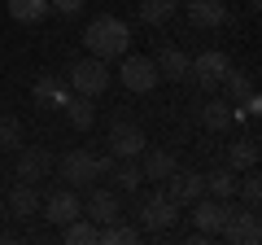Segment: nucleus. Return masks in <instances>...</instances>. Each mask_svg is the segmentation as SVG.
<instances>
[{"mask_svg":"<svg viewBox=\"0 0 262 245\" xmlns=\"http://www.w3.org/2000/svg\"><path fill=\"white\" fill-rule=\"evenodd\" d=\"M127 39H131V31L118 18H96L83 31V44L92 48V57H122L127 53Z\"/></svg>","mask_w":262,"mask_h":245,"instance_id":"f257e3e1","label":"nucleus"},{"mask_svg":"<svg viewBox=\"0 0 262 245\" xmlns=\"http://www.w3.org/2000/svg\"><path fill=\"white\" fill-rule=\"evenodd\" d=\"M70 88L79 96H101L110 88V70H105V57H79L75 66H70Z\"/></svg>","mask_w":262,"mask_h":245,"instance_id":"f03ea898","label":"nucleus"},{"mask_svg":"<svg viewBox=\"0 0 262 245\" xmlns=\"http://www.w3.org/2000/svg\"><path fill=\"white\" fill-rule=\"evenodd\" d=\"M122 88L127 92H153L158 88V66H153V57H140V53H122V70H118Z\"/></svg>","mask_w":262,"mask_h":245,"instance_id":"7ed1b4c3","label":"nucleus"},{"mask_svg":"<svg viewBox=\"0 0 262 245\" xmlns=\"http://www.w3.org/2000/svg\"><path fill=\"white\" fill-rule=\"evenodd\" d=\"M162 193H166L175 206H192V201L206 193V179L192 175V171H170V175L162 179Z\"/></svg>","mask_w":262,"mask_h":245,"instance_id":"20e7f679","label":"nucleus"},{"mask_svg":"<svg viewBox=\"0 0 262 245\" xmlns=\"http://www.w3.org/2000/svg\"><path fill=\"white\" fill-rule=\"evenodd\" d=\"M227 53H219V48H210V53H201V57H192V66H188V75L196 79V84L206 88V92H214L219 88V79L227 75Z\"/></svg>","mask_w":262,"mask_h":245,"instance_id":"39448f33","label":"nucleus"},{"mask_svg":"<svg viewBox=\"0 0 262 245\" xmlns=\"http://www.w3.org/2000/svg\"><path fill=\"white\" fill-rule=\"evenodd\" d=\"M39 206H44V219H48V223L66 228L70 219H79V210H83V201H79V197H75L70 189H57V193H48V197L39 201Z\"/></svg>","mask_w":262,"mask_h":245,"instance_id":"423d86ee","label":"nucleus"},{"mask_svg":"<svg viewBox=\"0 0 262 245\" xmlns=\"http://www.w3.org/2000/svg\"><path fill=\"white\" fill-rule=\"evenodd\" d=\"M61 179H70L75 189L96 184V153H88V149H70V153L61 158Z\"/></svg>","mask_w":262,"mask_h":245,"instance_id":"0eeeda50","label":"nucleus"},{"mask_svg":"<svg viewBox=\"0 0 262 245\" xmlns=\"http://www.w3.org/2000/svg\"><path fill=\"white\" fill-rule=\"evenodd\" d=\"M175 215H179V206L166 197V193H153V197L140 206V223L149 228V232H166V228L175 223Z\"/></svg>","mask_w":262,"mask_h":245,"instance_id":"6e6552de","label":"nucleus"},{"mask_svg":"<svg viewBox=\"0 0 262 245\" xmlns=\"http://www.w3.org/2000/svg\"><path fill=\"white\" fill-rule=\"evenodd\" d=\"M223 219H227V201H219V197H201L192 201V223H196V232H206V236H214L219 228H223Z\"/></svg>","mask_w":262,"mask_h":245,"instance_id":"1a4fd4ad","label":"nucleus"},{"mask_svg":"<svg viewBox=\"0 0 262 245\" xmlns=\"http://www.w3.org/2000/svg\"><path fill=\"white\" fill-rule=\"evenodd\" d=\"M118 206H122V193L118 189H92L88 201H83V210H88L92 223H114V219H118Z\"/></svg>","mask_w":262,"mask_h":245,"instance_id":"9d476101","label":"nucleus"},{"mask_svg":"<svg viewBox=\"0 0 262 245\" xmlns=\"http://www.w3.org/2000/svg\"><path fill=\"white\" fill-rule=\"evenodd\" d=\"M110 153L114 158H140L144 153V132L131 122H114L110 127Z\"/></svg>","mask_w":262,"mask_h":245,"instance_id":"9b49d317","label":"nucleus"},{"mask_svg":"<svg viewBox=\"0 0 262 245\" xmlns=\"http://www.w3.org/2000/svg\"><path fill=\"white\" fill-rule=\"evenodd\" d=\"M48 171H53V158H48L39 145H22V149H18V179L35 184V179H44Z\"/></svg>","mask_w":262,"mask_h":245,"instance_id":"f8f14e48","label":"nucleus"},{"mask_svg":"<svg viewBox=\"0 0 262 245\" xmlns=\"http://www.w3.org/2000/svg\"><path fill=\"white\" fill-rule=\"evenodd\" d=\"M188 22H192V27H223L227 5L223 0H188Z\"/></svg>","mask_w":262,"mask_h":245,"instance_id":"ddd939ff","label":"nucleus"},{"mask_svg":"<svg viewBox=\"0 0 262 245\" xmlns=\"http://www.w3.org/2000/svg\"><path fill=\"white\" fill-rule=\"evenodd\" d=\"M236 122V105L232 101H206L201 105V127L206 132H227Z\"/></svg>","mask_w":262,"mask_h":245,"instance_id":"4468645a","label":"nucleus"},{"mask_svg":"<svg viewBox=\"0 0 262 245\" xmlns=\"http://www.w3.org/2000/svg\"><path fill=\"white\" fill-rule=\"evenodd\" d=\"M153 66H158V79H188V66H192V57L179 53V48H162Z\"/></svg>","mask_w":262,"mask_h":245,"instance_id":"2eb2a0df","label":"nucleus"},{"mask_svg":"<svg viewBox=\"0 0 262 245\" xmlns=\"http://www.w3.org/2000/svg\"><path fill=\"white\" fill-rule=\"evenodd\" d=\"M110 179H114V189H118V193H136V189H140V179H144V171L136 167V158H118L114 171H110Z\"/></svg>","mask_w":262,"mask_h":245,"instance_id":"dca6fc26","label":"nucleus"},{"mask_svg":"<svg viewBox=\"0 0 262 245\" xmlns=\"http://www.w3.org/2000/svg\"><path fill=\"white\" fill-rule=\"evenodd\" d=\"M9 210H13L18 219H31V215H35V210H39V193H35V184H27V179H22L18 189L9 193Z\"/></svg>","mask_w":262,"mask_h":245,"instance_id":"f3484780","label":"nucleus"},{"mask_svg":"<svg viewBox=\"0 0 262 245\" xmlns=\"http://www.w3.org/2000/svg\"><path fill=\"white\" fill-rule=\"evenodd\" d=\"M140 171H144V179H166L170 171H175V153L149 149V153H144V162H140Z\"/></svg>","mask_w":262,"mask_h":245,"instance_id":"a211bd4d","label":"nucleus"},{"mask_svg":"<svg viewBox=\"0 0 262 245\" xmlns=\"http://www.w3.org/2000/svg\"><path fill=\"white\" fill-rule=\"evenodd\" d=\"M61 110H66V118L75 122L79 132H88V127L96 122V105H92V96H75V101H66Z\"/></svg>","mask_w":262,"mask_h":245,"instance_id":"6ab92c4d","label":"nucleus"},{"mask_svg":"<svg viewBox=\"0 0 262 245\" xmlns=\"http://www.w3.org/2000/svg\"><path fill=\"white\" fill-rule=\"evenodd\" d=\"M219 88H223V92H227V96H232V101H236V105H241V101H245V96H249V92H253V79H249V75H245V70H232V66H227V75H223V79H219Z\"/></svg>","mask_w":262,"mask_h":245,"instance_id":"aec40b11","label":"nucleus"},{"mask_svg":"<svg viewBox=\"0 0 262 245\" xmlns=\"http://www.w3.org/2000/svg\"><path fill=\"white\" fill-rule=\"evenodd\" d=\"M48 13V0H9V18L13 22H39Z\"/></svg>","mask_w":262,"mask_h":245,"instance_id":"412c9836","label":"nucleus"},{"mask_svg":"<svg viewBox=\"0 0 262 245\" xmlns=\"http://www.w3.org/2000/svg\"><path fill=\"white\" fill-rule=\"evenodd\" d=\"M22 145H27V136H22V122L13 118V114H0V149H13V153H18Z\"/></svg>","mask_w":262,"mask_h":245,"instance_id":"4be33fe9","label":"nucleus"},{"mask_svg":"<svg viewBox=\"0 0 262 245\" xmlns=\"http://www.w3.org/2000/svg\"><path fill=\"white\" fill-rule=\"evenodd\" d=\"M179 0H140V22H149V27H158V22H166L170 13H175Z\"/></svg>","mask_w":262,"mask_h":245,"instance_id":"5701e85b","label":"nucleus"},{"mask_svg":"<svg viewBox=\"0 0 262 245\" xmlns=\"http://www.w3.org/2000/svg\"><path fill=\"white\" fill-rule=\"evenodd\" d=\"M206 193L219 201H227L236 193V171H214V175H206Z\"/></svg>","mask_w":262,"mask_h":245,"instance_id":"b1692460","label":"nucleus"},{"mask_svg":"<svg viewBox=\"0 0 262 245\" xmlns=\"http://www.w3.org/2000/svg\"><path fill=\"white\" fill-rule=\"evenodd\" d=\"M136 228H127V223H118V219H114V223H105L101 228V236H96V241L101 245H136Z\"/></svg>","mask_w":262,"mask_h":245,"instance_id":"393cba45","label":"nucleus"},{"mask_svg":"<svg viewBox=\"0 0 262 245\" xmlns=\"http://www.w3.org/2000/svg\"><path fill=\"white\" fill-rule=\"evenodd\" d=\"M227 158H232V167H236V171L258 167V140H241V145H232V149H227Z\"/></svg>","mask_w":262,"mask_h":245,"instance_id":"a878e982","label":"nucleus"},{"mask_svg":"<svg viewBox=\"0 0 262 245\" xmlns=\"http://www.w3.org/2000/svg\"><path fill=\"white\" fill-rule=\"evenodd\" d=\"M96 236H101V223H79V219L66 223V241L70 245H96Z\"/></svg>","mask_w":262,"mask_h":245,"instance_id":"bb28decb","label":"nucleus"},{"mask_svg":"<svg viewBox=\"0 0 262 245\" xmlns=\"http://www.w3.org/2000/svg\"><path fill=\"white\" fill-rule=\"evenodd\" d=\"M35 96H39V101H53L57 110H61V105L70 101V88H66V84H53V79H39V84H35Z\"/></svg>","mask_w":262,"mask_h":245,"instance_id":"cd10ccee","label":"nucleus"},{"mask_svg":"<svg viewBox=\"0 0 262 245\" xmlns=\"http://www.w3.org/2000/svg\"><path fill=\"white\" fill-rule=\"evenodd\" d=\"M262 241V223H258V210H249L241 223V245H258Z\"/></svg>","mask_w":262,"mask_h":245,"instance_id":"c85d7f7f","label":"nucleus"},{"mask_svg":"<svg viewBox=\"0 0 262 245\" xmlns=\"http://www.w3.org/2000/svg\"><path fill=\"white\" fill-rule=\"evenodd\" d=\"M241 197H245V206H249V210H258V197H262V184H258V175H249V179L241 184Z\"/></svg>","mask_w":262,"mask_h":245,"instance_id":"c756f323","label":"nucleus"},{"mask_svg":"<svg viewBox=\"0 0 262 245\" xmlns=\"http://www.w3.org/2000/svg\"><path fill=\"white\" fill-rule=\"evenodd\" d=\"M88 0H48V9H57V13H66V18H70V13H79L83 9Z\"/></svg>","mask_w":262,"mask_h":245,"instance_id":"7c9ffc66","label":"nucleus"},{"mask_svg":"<svg viewBox=\"0 0 262 245\" xmlns=\"http://www.w3.org/2000/svg\"><path fill=\"white\" fill-rule=\"evenodd\" d=\"M114 162H118L114 153H105V158H96V175H110V171H114Z\"/></svg>","mask_w":262,"mask_h":245,"instance_id":"2f4dec72","label":"nucleus"},{"mask_svg":"<svg viewBox=\"0 0 262 245\" xmlns=\"http://www.w3.org/2000/svg\"><path fill=\"white\" fill-rule=\"evenodd\" d=\"M249 5H253V9H258V5H262V0H249Z\"/></svg>","mask_w":262,"mask_h":245,"instance_id":"473e14b6","label":"nucleus"}]
</instances>
